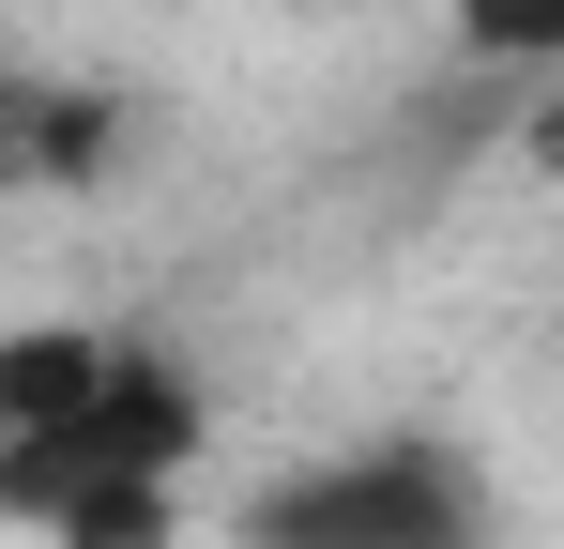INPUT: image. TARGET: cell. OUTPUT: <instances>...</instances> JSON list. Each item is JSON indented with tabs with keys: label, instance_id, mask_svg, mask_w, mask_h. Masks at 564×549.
I'll return each mask as SVG.
<instances>
[{
	"label": "cell",
	"instance_id": "obj_2",
	"mask_svg": "<svg viewBox=\"0 0 564 549\" xmlns=\"http://www.w3.org/2000/svg\"><path fill=\"white\" fill-rule=\"evenodd\" d=\"M473 473L443 443H351L245 504V549H473Z\"/></svg>",
	"mask_w": 564,
	"mask_h": 549
},
{
	"label": "cell",
	"instance_id": "obj_3",
	"mask_svg": "<svg viewBox=\"0 0 564 549\" xmlns=\"http://www.w3.org/2000/svg\"><path fill=\"white\" fill-rule=\"evenodd\" d=\"M107 366H122V336H93V321H15V336H0V458L46 443Z\"/></svg>",
	"mask_w": 564,
	"mask_h": 549
},
{
	"label": "cell",
	"instance_id": "obj_8",
	"mask_svg": "<svg viewBox=\"0 0 564 549\" xmlns=\"http://www.w3.org/2000/svg\"><path fill=\"white\" fill-rule=\"evenodd\" d=\"M458 15H473V0H458Z\"/></svg>",
	"mask_w": 564,
	"mask_h": 549
},
{
	"label": "cell",
	"instance_id": "obj_7",
	"mask_svg": "<svg viewBox=\"0 0 564 549\" xmlns=\"http://www.w3.org/2000/svg\"><path fill=\"white\" fill-rule=\"evenodd\" d=\"M534 169L564 183V92H550V107H534Z\"/></svg>",
	"mask_w": 564,
	"mask_h": 549
},
{
	"label": "cell",
	"instance_id": "obj_4",
	"mask_svg": "<svg viewBox=\"0 0 564 549\" xmlns=\"http://www.w3.org/2000/svg\"><path fill=\"white\" fill-rule=\"evenodd\" d=\"M122 92H62L46 77V183H122Z\"/></svg>",
	"mask_w": 564,
	"mask_h": 549
},
{
	"label": "cell",
	"instance_id": "obj_5",
	"mask_svg": "<svg viewBox=\"0 0 564 549\" xmlns=\"http://www.w3.org/2000/svg\"><path fill=\"white\" fill-rule=\"evenodd\" d=\"M46 549H184V504L169 488H93V504H62Z\"/></svg>",
	"mask_w": 564,
	"mask_h": 549
},
{
	"label": "cell",
	"instance_id": "obj_1",
	"mask_svg": "<svg viewBox=\"0 0 564 549\" xmlns=\"http://www.w3.org/2000/svg\"><path fill=\"white\" fill-rule=\"evenodd\" d=\"M198 443H214L198 381L153 352V336H122V366H107V381L46 428V443L0 458V519H31V535H46V519H62V504H93V488H169Z\"/></svg>",
	"mask_w": 564,
	"mask_h": 549
},
{
	"label": "cell",
	"instance_id": "obj_6",
	"mask_svg": "<svg viewBox=\"0 0 564 549\" xmlns=\"http://www.w3.org/2000/svg\"><path fill=\"white\" fill-rule=\"evenodd\" d=\"M31 183H46V77L0 62V198H31Z\"/></svg>",
	"mask_w": 564,
	"mask_h": 549
}]
</instances>
